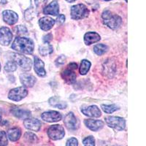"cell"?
<instances>
[{"label": "cell", "instance_id": "cell-1", "mask_svg": "<svg viewBox=\"0 0 146 146\" xmlns=\"http://www.w3.org/2000/svg\"><path fill=\"white\" fill-rule=\"evenodd\" d=\"M11 48L12 49L19 53L32 54L34 52L35 45H34V42L31 39L23 37V36H18L12 44Z\"/></svg>", "mask_w": 146, "mask_h": 146}, {"label": "cell", "instance_id": "cell-2", "mask_svg": "<svg viewBox=\"0 0 146 146\" xmlns=\"http://www.w3.org/2000/svg\"><path fill=\"white\" fill-rule=\"evenodd\" d=\"M102 18L104 23L111 29H117L122 23V19L119 15L113 13L112 12L108 10L103 12Z\"/></svg>", "mask_w": 146, "mask_h": 146}, {"label": "cell", "instance_id": "cell-3", "mask_svg": "<svg viewBox=\"0 0 146 146\" xmlns=\"http://www.w3.org/2000/svg\"><path fill=\"white\" fill-rule=\"evenodd\" d=\"M89 14L88 7L83 4L73 5L71 7V17L74 20H80L87 17Z\"/></svg>", "mask_w": 146, "mask_h": 146}, {"label": "cell", "instance_id": "cell-4", "mask_svg": "<svg viewBox=\"0 0 146 146\" xmlns=\"http://www.w3.org/2000/svg\"><path fill=\"white\" fill-rule=\"evenodd\" d=\"M78 68L76 63H71L67 66L66 70L62 73V77L67 83L72 84L76 80V73L75 70Z\"/></svg>", "mask_w": 146, "mask_h": 146}, {"label": "cell", "instance_id": "cell-5", "mask_svg": "<svg viewBox=\"0 0 146 146\" xmlns=\"http://www.w3.org/2000/svg\"><path fill=\"white\" fill-rule=\"evenodd\" d=\"M12 55H13L12 56L13 59L22 70H25V71H29L31 70L32 66V62L29 58L20 54V53H13Z\"/></svg>", "mask_w": 146, "mask_h": 146}, {"label": "cell", "instance_id": "cell-6", "mask_svg": "<svg viewBox=\"0 0 146 146\" xmlns=\"http://www.w3.org/2000/svg\"><path fill=\"white\" fill-rule=\"evenodd\" d=\"M105 121L108 126L117 131H122L126 126V121L124 118L116 116H109L105 118Z\"/></svg>", "mask_w": 146, "mask_h": 146}, {"label": "cell", "instance_id": "cell-7", "mask_svg": "<svg viewBox=\"0 0 146 146\" xmlns=\"http://www.w3.org/2000/svg\"><path fill=\"white\" fill-rule=\"evenodd\" d=\"M48 137L53 140H58L64 137V129L61 125H53L48 130Z\"/></svg>", "mask_w": 146, "mask_h": 146}, {"label": "cell", "instance_id": "cell-8", "mask_svg": "<svg viewBox=\"0 0 146 146\" xmlns=\"http://www.w3.org/2000/svg\"><path fill=\"white\" fill-rule=\"evenodd\" d=\"M27 94H28V91L25 87H18L10 91L8 98L13 101L19 102L23 98H25Z\"/></svg>", "mask_w": 146, "mask_h": 146}, {"label": "cell", "instance_id": "cell-9", "mask_svg": "<svg viewBox=\"0 0 146 146\" xmlns=\"http://www.w3.org/2000/svg\"><path fill=\"white\" fill-rule=\"evenodd\" d=\"M65 126L70 130H76L79 127V122L73 113H69L64 120Z\"/></svg>", "mask_w": 146, "mask_h": 146}, {"label": "cell", "instance_id": "cell-10", "mask_svg": "<svg viewBox=\"0 0 146 146\" xmlns=\"http://www.w3.org/2000/svg\"><path fill=\"white\" fill-rule=\"evenodd\" d=\"M13 39V33L7 27L0 29V44L2 45H8Z\"/></svg>", "mask_w": 146, "mask_h": 146}, {"label": "cell", "instance_id": "cell-11", "mask_svg": "<svg viewBox=\"0 0 146 146\" xmlns=\"http://www.w3.org/2000/svg\"><path fill=\"white\" fill-rule=\"evenodd\" d=\"M42 119L44 120L46 122H57L62 120V114L57 111H48L45 112L41 115Z\"/></svg>", "mask_w": 146, "mask_h": 146}, {"label": "cell", "instance_id": "cell-12", "mask_svg": "<svg viewBox=\"0 0 146 146\" xmlns=\"http://www.w3.org/2000/svg\"><path fill=\"white\" fill-rule=\"evenodd\" d=\"M4 21L9 25H13L18 22V16L16 13L12 10H4L2 13Z\"/></svg>", "mask_w": 146, "mask_h": 146}, {"label": "cell", "instance_id": "cell-13", "mask_svg": "<svg viewBox=\"0 0 146 146\" xmlns=\"http://www.w3.org/2000/svg\"><path fill=\"white\" fill-rule=\"evenodd\" d=\"M23 125L27 129L34 131H38L41 128L42 123L36 118H26L23 121Z\"/></svg>", "mask_w": 146, "mask_h": 146}, {"label": "cell", "instance_id": "cell-14", "mask_svg": "<svg viewBox=\"0 0 146 146\" xmlns=\"http://www.w3.org/2000/svg\"><path fill=\"white\" fill-rule=\"evenodd\" d=\"M59 13V5L57 0H54L43 9V13L45 15H51L56 16Z\"/></svg>", "mask_w": 146, "mask_h": 146}, {"label": "cell", "instance_id": "cell-15", "mask_svg": "<svg viewBox=\"0 0 146 146\" xmlns=\"http://www.w3.org/2000/svg\"><path fill=\"white\" fill-rule=\"evenodd\" d=\"M81 112L85 115L92 118H99L102 115L100 108L96 105H91L86 108H83L81 109Z\"/></svg>", "mask_w": 146, "mask_h": 146}, {"label": "cell", "instance_id": "cell-16", "mask_svg": "<svg viewBox=\"0 0 146 146\" xmlns=\"http://www.w3.org/2000/svg\"><path fill=\"white\" fill-rule=\"evenodd\" d=\"M85 125L90 130L94 131H96L102 129L104 126V122L100 120L87 119L84 121Z\"/></svg>", "mask_w": 146, "mask_h": 146}, {"label": "cell", "instance_id": "cell-17", "mask_svg": "<svg viewBox=\"0 0 146 146\" xmlns=\"http://www.w3.org/2000/svg\"><path fill=\"white\" fill-rule=\"evenodd\" d=\"M56 21L50 17H43L41 18L39 21V25L40 29L43 31H49L53 28Z\"/></svg>", "mask_w": 146, "mask_h": 146}, {"label": "cell", "instance_id": "cell-18", "mask_svg": "<svg viewBox=\"0 0 146 146\" xmlns=\"http://www.w3.org/2000/svg\"><path fill=\"white\" fill-rule=\"evenodd\" d=\"M35 71L40 77H44L46 75L45 70V64L38 57H35Z\"/></svg>", "mask_w": 146, "mask_h": 146}, {"label": "cell", "instance_id": "cell-19", "mask_svg": "<svg viewBox=\"0 0 146 146\" xmlns=\"http://www.w3.org/2000/svg\"><path fill=\"white\" fill-rule=\"evenodd\" d=\"M20 80L24 86L32 87L36 83V78L29 74L23 73L20 75Z\"/></svg>", "mask_w": 146, "mask_h": 146}, {"label": "cell", "instance_id": "cell-20", "mask_svg": "<svg viewBox=\"0 0 146 146\" xmlns=\"http://www.w3.org/2000/svg\"><path fill=\"white\" fill-rule=\"evenodd\" d=\"M101 40V36L96 32H90L84 35V42L86 45H90L91 44L96 43Z\"/></svg>", "mask_w": 146, "mask_h": 146}, {"label": "cell", "instance_id": "cell-21", "mask_svg": "<svg viewBox=\"0 0 146 146\" xmlns=\"http://www.w3.org/2000/svg\"><path fill=\"white\" fill-rule=\"evenodd\" d=\"M11 113L15 117H17L18 118H21V119L28 118L30 116V115H31V113L29 110L20 109V108H13V109H11Z\"/></svg>", "mask_w": 146, "mask_h": 146}, {"label": "cell", "instance_id": "cell-22", "mask_svg": "<svg viewBox=\"0 0 146 146\" xmlns=\"http://www.w3.org/2000/svg\"><path fill=\"white\" fill-rule=\"evenodd\" d=\"M21 136V131L18 128H13L7 131V137L12 142H15Z\"/></svg>", "mask_w": 146, "mask_h": 146}, {"label": "cell", "instance_id": "cell-23", "mask_svg": "<svg viewBox=\"0 0 146 146\" xmlns=\"http://www.w3.org/2000/svg\"><path fill=\"white\" fill-rule=\"evenodd\" d=\"M49 104H50L51 106L54 107V108H58V109L63 110L65 109L67 106L66 103L65 102L62 101L57 96H53L49 100Z\"/></svg>", "mask_w": 146, "mask_h": 146}, {"label": "cell", "instance_id": "cell-24", "mask_svg": "<svg viewBox=\"0 0 146 146\" xmlns=\"http://www.w3.org/2000/svg\"><path fill=\"white\" fill-rule=\"evenodd\" d=\"M53 46L49 43H45L44 45L39 47V52L43 56L53 53Z\"/></svg>", "mask_w": 146, "mask_h": 146}, {"label": "cell", "instance_id": "cell-25", "mask_svg": "<svg viewBox=\"0 0 146 146\" xmlns=\"http://www.w3.org/2000/svg\"><path fill=\"white\" fill-rule=\"evenodd\" d=\"M91 62L88 60H83L80 64V75H86L88 72L89 71L90 67H91Z\"/></svg>", "mask_w": 146, "mask_h": 146}, {"label": "cell", "instance_id": "cell-26", "mask_svg": "<svg viewBox=\"0 0 146 146\" xmlns=\"http://www.w3.org/2000/svg\"><path fill=\"white\" fill-rule=\"evenodd\" d=\"M108 46L104 44H97L94 47V51L98 56H102L108 51Z\"/></svg>", "mask_w": 146, "mask_h": 146}, {"label": "cell", "instance_id": "cell-27", "mask_svg": "<svg viewBox=\"0 0 146 146\" xmlns=\"http://www.w3.org/2000/svg\"><path fill=\"white\" fill-rule=\"evenodd\" d=\"M101 108L102 110L106 113H113L115 111H116L119 109V107L117 106L116 105H102Z\"/></svg>", "mask_w": 146, "mask_h": 146}, {"label": "cell", "instance_id": "cell-28", "mask_svg": "<svg viewBox=\"0 0 146 146\" xmlns=\"http://www.w3.org/2000/svg\"><path fill=\"white\" fill-rule=\"evenodd\" d=\"M17 70V64L15 62H7L5 65V70L7 72H13Z\"/></svg>", "mask_w": 146, "mask_h": 146}, {"label": "cell", "instance_id": "cell-29", "mask_svg": "<svg viewBox=\"0 0 146 146\" xmlns=\"http://www.w3.org/2000/svg\"><path fill=\"white\" fill-rule=\"evenodd\" d=\"M24 137L27 139L29 143H35L37 141V137L35 134L32 132H27L24 135Z\"/></svg>", "mask_w": 146, "mask_h": 146}, {"label": "cell", "instance_id": "cell-30", "mask_svg": "<svg viewBox=\"0 0 146 146\" xmlns=\"http://www.w3.org/2000/svg\"><path fill=\"white\" fill-rule=\"evenodd\" d=\"M8 144L7 136L5 131H0V146H7Z\"/></svg>", "mask_w": 146, "mask_h": 146}, {"label": "cell", "instance_id": "cell-31", "mask_svg": "<svg viewBox=\"0 0 146 146\" xmlns=\"http://www.w3.org/2000/svg\"><path fill=\"white\" fill-rule=\"evenodd\" d=\"M83 143L84 146H95V139L92 136L87 137L83 139Z\"/></svg>", "mask_w": 146, "mask_h": 146}, {"label": "cell", "instance_id": "cell-32", "mask_svg": "<svg viewBox=\"0 0 146 146\" xmlns=\"http://www.w3.org/2000/svg\"><path fill=\"white\" fill-rule=\"evenodd\" d=\"M65 62H66V56H64V55H62V56H60L59 57L57 58L55 62H56V66H61V65H63L65 63Z\"/></svg>", "mask_w": 146, "mask_h": 146}, {"label": "cell", "instance_id": "cell-33", "mask_svg": "<svg viewBox=\"0 0 146 146\" xmlns=\"http://www.w3.org/2000/svg\"><path fill=\"white\" fill-rule=\"evenodd\" d=\"M66 146H78V139L75 137H72L69 139L66 142Z\"/></svg>", "mask_w": 146, "mask_h": 146}, {"label": "cell", "instance_id": "cell-34", "mask_svg": "<svg viewBox=\"0 0 146 146\" xmlns=\"http://www.w3.org/2000/svg\"><path fill=\"white\" fill-rule=\"evenodd\" d=\"M17 29V32H18V34H26L27 32V28H26V27H24V26H18L16 28Z\"/></svg>", "mask_w": 146, "mask_h": 146}, {"label": "cell", "instance_id": "cell-35", "mask_svg": "<svg viewBox=\"0 0 146 146\" xmlns=\"http://www.w3.org/2000/svg\"><path fill=\"white\" fill-rule=\"evenodd\" d=\"M56 21L58 24H62L65 21V16L63 14L58 15V16L56 18Z\"/></svg>", "mask_w": 146, "mask_h": 146}, {"label": "cell", "instance_id": "cell-36", "mask_svg": "<svg viewBox=\"0 0 146 146\" xmlns=\"http://www.w3.org/2000/svg\"><path fill=\"white\" fill-rule=\"evenodd\" d=\"M51 40H52L51 34H48V35H45V36L43 37V41L45 43H49Z\"/></svg>", "mask_w": 146, "mask_h": 146}, {"label": "cell", "instance_id": "cell-37", "mask_svg": "<svg viewBox=\"0 0 146 146\" xmlns=\"http://www.w3.org/2000/svg\"><path fill=\"white\" fill-rule=\"evenodd\" d=\"M48 0H35V4H36V6H40V5H42L44 4L45 2H46Z\"/></svg>", "mask_w": 146, "mask_h": 146}, {"label": "cell", "instance_id": "cell-38", "mask_svg": "<svg viewBox=\"0 0 146 146\" xmlns=\"http://www.w3.org/2000/svg\"><path fill=\"white\" fill-rule=\"evenodd\" d=\"M66 1L68 2H75L76 0H66Z\"/></svg>", "mask_w": 146, "mask_h": 146}, {"label": "cell", "instance_id": "cell-39", "mask_svg": "<svg viewBox=\"0 0 146 146\" xmlns=\"http://www.w3.org/2000/svg\"><path fill=\"white\" fill-rule=\"evenodd\" d=\"M104 1H110V0H104Z\"/></svg>", "mask_w": 146, "mask_h": 146}, {"label": "cell", "instance_id": "cell-40", "mask_svg": "<svg viewBox=\"0 0 146 146\" xmlns=\"http://www.w3.org/2000/svg\"><path fill=\"white\" fill-rule=\"evenodd\" d=\"M0 71H1V64H0Z\"/></svg>", "mask_w": 146, "mask_h": 146}, {"label": "cell", "instance_id": "cell-41", "mask_svg": "<svg viewBox=\"0 0 146 146\" xmlns=\"http://www.w3.org/2000/svg\"><path fill=\"white\" fill-rule=\"evenodd\" d=\"M125 1H126V2H127V0H125Z\"/></svg>", "mask_w": 146, "mask_h": 146}]
</instances>
